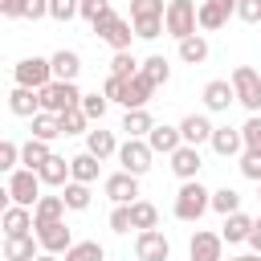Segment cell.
Wrapping results in <instances>:
<instances>
[{
  "label": "cell",
  "instance_id": "obj_1",
  "mask_svg": "<svg viewBox=\"0 0 261 261\" xmlns=\"http://www.w3.org/2000/svg\"><path fill=\"white\" fill-rule=\"evenodd\" d=\"M208 208H212V192H208L200 179H184V184H179V192H175V204H171L175 220L196 224V220H200Z\"/></svg>",
  "mask_w": 261,
  "mask_h": 261
},
{
  "label": "cell",
  "instance_id": "obj_2",
  "mask_svg": "<svg viewBox=\"0 0 261 261\" xmlns=\"http://www.w3.org/2000/svg\"><path fill=\"white\" fill-rule=\"evenodd\" d=\"M163 24L175 41L192 37L200 29V4L196 0H167V12H163Z\"/></svg>",
  "mask_w": 261,
  "mask_h": 261
},
{
  "label": "cell",
  "instance_id": "obj_3",
  "mask_svg": "<svg viewBox=\"0 0 261 261\" xmlns=\"http://www.w3.org/2000/svg\"><path fill=\"white\" fill-rule=\"evenodd\" d=\"M90 29H94V37H98V41H106V45H110L114 53H118V49H130L135 24H126V20H122V16L114 12V8H110V12H102V16H98V20L90 24Z\"/></svg>",
  "mask_w": 261,
  "mask_h": 261
},
{
  "label": "cell",
  "instance_id": "obj_4",
  "mask_svg": "<svg viewBox=\"0 0 261 261\" xmlns=\"http://www.w3.org/2000/svg\"><path fill=\"white\" fill-rule=\"evenodd\" d=\"M8 204H24V208H37V200H41V175L33 171V167H16V171H8Z\"/></svg>",
  "mask_w": 261,
  "mask_h": 261
},
{
  "label": "cell",
  "instance_id": "obj_5",
  "mask_svg": "<svg viewBox=\"0 0 261 261\" xmlns=\"http://www.w3.org/2000/svg\"><path fill=\"white\" fill-rule=\"evenodd\" d=\"M232 90H237V102H241L249 114H261V69L237 65V69H232Z\"/></svg>",
  "mask_w": 261,
  "mask_h": 261
},
{
  "label": "cell",
  "instance_id": "obj_6",
  "mask_svg": "<svg viewBox=\"0 0 261 261\" xmlns=\"http://www.w3.org/2000/svg\"><path fill=\"white\" fill-rule=\"evenodd\" d=\"M12 77L16 86H29V90H45L53 82V61L49 57H20L12 65Z\"/></svg>",
  "mask_w": 261,
  "mask_h": 261
},
{
  "label": "cell",
  "instance_id": "obj_7",
  "mask_svg": "<svg viewBox=\"0 0 261 261\" xmlns=\"http://www.w3.org/2000/svg\"><path fill=\"white\" fill-rule=\"evenodd\" d=\"M41 94V110H49V114H61V110H69V106H77L82 102V90H77V82H49L45 90H37Z\"/></svg>",
  "mask_w": 261,
  "mask_h": 261
},
{
  "label": "cell",
  "instance_id": "obj_8",
  "mask_svg": "<svg viewBox=\"0 0 261 261\" xmlns=\"http://www.w3.org/2000/svg\"><path fill=\"white\" fill-rule=\"evenodd\" d=\"M151 159H155V151H151L147 139H126V143L118 147V163H122V171H130V175H147V171H151Z\"/></svg>",
  "mask_w": 261,
  "mask_h": 261
},
{
  "label": "cell",
  "instance_id": "obj_9",
  "mask_svg": "<svg viewBox=\"0 0 261 261\" xmlns=\"http://www.w3.org/2000/svg\"><path fill=\"white\" fill-rule=\"evenodd\" d=\"M135 257L139 261H167L171 257V241L159 232V228H143L135 237Z\"/></svg>",
  "mask_w": 261,
  "mask_h": 261
},
{
  "label": "cell",
  "instance_id": "obj_10",
  "mask_svg": "<svg viewBox=\"0 0 261 261\" xmlns=\"http://www.w3.org/2000/svg\"><path fill=\"white\" fill-rule=\"evenodd\" d=\"M188 257L192 261H224V237L208 232V228H196V237L188 241Z\"/></svg>",
  "mask_w": 261,
  "mask_h": 261
},
{
  "label": "cell",
  "instance_id": "obj_11",
  "mask_svg": "<svg viewBox=\"0 0 261 261\" xmlns=\"http://www.w3.org/2000/svg\"><path fill=\"white\" fill-rule=\"evenodd\" d=\"M102 192H106V200H114V204H135V200H139V175L114 171V175H106Z\"/></svg>",
  "mask_w": 261,
  "mask_h": 261
},
{
  "label": "cell",
  "instance_id": "obj_12",
  "mask_svg": "<svg viewBox=\"0 0 261 261\" xmlns=\"http://www.w3.org/2000/svg\"><path fill=\"white\" fill-rule=\"evenodd\" d=\"M167 159H171V171H175V179H179V184H184V179H200V167H204L200 147L184 143V147H179V151H171Z\"/></svg>",
  "mask_w": 261,
  "mask_h": 261
},
{
  "label": "cell",
  "instance_id": "obj_13",
  "mask_svg": "<svg viewBox=\"0 0 261 261\" xmlns=\"http://www.w3.org/2000/svg\"><path fill=\"white\" fill-rule=\"evenodd\" d=\"M37 241H41V249H45V253L65 257V249L73 245V232H69V224H65V220H53V224H41V228H37Z\"/></svg>",
  "mask_w": 261,
  "mask_h": 261
},
{
  "label": "cell",
  "instance_id": "obj_14",
  "mask_svg": "<svg viewBox=\"0 0 261 261\" xmlns=\"http://www.w3.org/2000/svg\"><path fill=\"white\" fill-rule=\"evenodd\" d=\"M45 249L37 241V232H20V237H4V261H37Z\"/></svg>",
  "mask_w": 261,
  "mask_h": 261
},
{
  "label": "cell",
  "instance_id": "obj_15",
  "mask_svg": "<svg viewBox=\"0 0 261 261\" xmlns=\"http://www.w3.org/2000/svg\"><path fill=\"white\" fill-rule=\"evenodd\" d=\"M155 90H159V86H155V82H151V77H147V73L139 69L135 77H126V94H122V110H135V106H147V102L155 98Z\"/></svg>",
  "mask_w": 261,
  "mask_h": 261
},
{
  "label": "cell",
  "instance_id": "obj_16",
  "mask_svg": "<svg viewBox=\"0 0 261 261\" xmlns=\"http://www.w3.org/2000/svg\"><path fill=\"white\" fill-rule=\"evenodd\" d=\"M232 102H237V90H232V82H224V77H212V82L204 86V110L220 114V110H228Z\"/></svg>",
  "mask_w": 261,
  "mask_h": 261
},
{
  "label": "cell",
  "instance_id": "obj_17",
  "mask_svg": "<svg viewBox=\"0 0 261 261\" xmlns=\"http://www.w3.org/2000/svg\"><path fill=\"white\" fill-rule=\"evenodd\" d=\"M212 151L220 155V159H232V155H241L245 151V135H241V126H216L212 130Z\"/></svg>",
  "mask_w": 261,
  "mask_h": 261
},
{
  "label": "cell",
  "instance_id": "obj_18",
  "mask_svg": "<svg viewBox=\"0 0 261 261\" xmlns=\"http://www.w3.org/2000/svg\"><path fill=\"white\" fill-rule=\"evenodd\" d=\"M0 224H4V237H20V232H33L37 228L33 208H24V204H8L4 216H0Z\"/></svg>",
  "mask_w": 261,
  "mask_h": 261
},
{
  "label": "cell",
  "instance_id": "obj_19",
  "mask_svg": "<svg viewBox=\"0 0 261 261\" xmlns=\"http://www.w3.org/2000/svg\"><path fill=\"white\" fill-rule=\"evenodd\" d=\"M8 110H12L16 118H33V114H41V94L29 90V86H12V94H8Z\"/></svg>",
  "mask_w": 261,
  "mask_h": 261
},
{
  "label": "cell",
  "instance_id": "obj_20",
  "mask_svg": "<svg viewBox=\"0 0 261 261\" xmlns=\"http://www.w3.org/2000/svg\"><path fill=\"white\" fill-rule=\"evenodd\" d=\"M147 143H151V151H155V155H171V151H179V147H184V135H179V126L155 122V130L147 135Z\"/></svg>",
  "mask_w": 261,
  "mask_h": 261
},
{
  "label": "cell",
  "instance_id": "obj_21",
  "mask_svg": "<svg viewBox=\"0 0 261 261\" xmlns=\"http://www.w3.org/2000/svg\"><path fill=\"white\" fill-rule=\"evenodd\" d=\"M118 130H126V139H147V135L155 130V118H151L147 106H135V110L122 114V126H118Z\"/></svg>",
  "mask_w": 261,
  "mask_h": 261
},
{
  "label": "cell",
  "instance_id": "obj_22",
  "mask_svg": "<svg viewBox=\"0 0 261 261\" xmlns=\"http://www.w3.org/2000/svg\"><path fill=\"white\" fill-rule=\"evenodd\" d=\"M212 122H208V114H188L184 122H179V135H184V143H192V147H200V143H212Z\"/></svg>",
  "mask_w": 261,
  "mask_h": 261
},
{
  "label": "cell",
  "instance_id": "obj_23",
  "mask_svg": "<svg viewBox=\"0 0 261 261\" xmlns=\"http://www.w3.org/2000/svg\"><path fill=\"white\" fill-rule=\"evenodd\" d=\"M118 139H114V130H102V126H90L86 130V151L90 155H98V159H110V155H118Z\"/></svg>",
  "mask_w": 261,
  "mask_h": 261
},
{
  "label": "cell",
  "instance_id": "obj_24",
  "mask_svg": "<svg viewBox=\"0 0 261 261\" xmlns=\"http://www.w3.org/2000/svg\"><path fill=\"white\" fill-rule=\"evenodd\" d=\"M33 220H37V228L41 224H53V220H65V196H41L37 208H33Z\"/></svg>",
  "mask_w": 261,
  "mask_h": 261
},
{
  "label": "cell",
  "instance_id": "obj_25",
  "mask_svg": "<svg viewBox=\"0 0 261 261\" xmlns=\"http://www.w3.org/2000/svg\"><path fill=\"white\" fill-rule=\"evenodd\" d=\"M98 171H102V159H98V155H90V151H82V155H73V159H69V175H73L77 184H94V179H98Z\"/></svg>",
  "mask_w": 261,
  "mask_h": 261
},
{
  "label": "cell",
  "instance_id": "obj_26",
  "mask_svg": "<svg viewBox=\"0 0 261 261\" xmlns=\"http://www.w3.org/2000/svg\"><path fill=\"white\" fill-rule=\"evenodd\" d=\"M37 175H41L45 188H65V184L73 179V175H69V159H61V155H49V163H45Z\"/></svg>",
  "mask_w": 261,
  "mask_h": 261
},
{
  "label": "cell",
  "instance_id": "obj_27",
  "mask_svg": "<svg viewBox=\"0 0 261 261\" xmlns=\"http://www.w3.org/2000/svg\"><path fill=\"white\" fill-rule=\"evenodd\" d=\"M49 61H53V77H57V82H73L77 69H82V57H77L73 49H57Z\"/></svg>",
  "mask_w": 261,
  "mask_h": 261
},
{
  "label": "cell",
  "instance_id": "obj_28",
  "mask_svg": "<svg viewBox=\"0 0 261 261\" xmlns=\"http://www.w3.org/2000/svg\"><path fill=\"white\" fill-rule=\"evenodd\" d=\"M249 232H253V216H245V212H232V216H224V228H220V237H224L228 245H241V241H249Z\"/></svg>",
  "mask_w": 261,
  "mask_h": 261
},
{
  "label": "cell",
  "instance_id": "obj_29",
  "mask_svg": "<svg viewBox=\"0 0 261 261\" xmlns=\"http://www.w3.org/2000/svg\"><path fill=\"white\" fill-rule=\"evenodd\" d=\"M49 155H53V151H49L45 139H29V143H20V163L33 167V171H41V167L49 163Z\"/></svg>",
  "mask_w": 261,
  "mask_h": 261
},
{
  "label": "cell",
  "instance_id": "obj_30",
  "mask_svg": "<svg viewBox=\"0 0 261 261\" xmlns=\"http://www.w3.org/2000/svg\"><path fill=\"white\" fill-rule=\"evenodd\" d=\"M179 61H188V65H204V61H208V41H204L200 33L184 37V41H179Z\"/></svg>",
  "mask_w": 261,
  "mask_h": 261
},
{
  "label": "cell",
  "instance_id": "obj_31",
  "mask_svg": "<svg viewBox=\"0 0 261 261\" xmlns=\"http://www.w3.org/2000/svg\"><path fill=\"white\" fill-rule=\"evenodd\" d=\"M57 118H61V135H86L90 130V114L82 110V102L69 106V110H61Z\"/></svg>",
  "mask_w": 261,
  "mask_h": 261
},
{
  "label": "cell",
  "instance_id": "obj_32",
  "mask_svg": "<svg viewBox=\"0 0 261 261\" xmlns=\"http://www.w3.org/2000/svg\"><path fill=\"white\" fill-rule=\"evenodd\" d=\"M29 122H33V139H45V143H53V139L61 135V118H57V114H49V110L33 114Z\"/></svg>",
  "mask_w": 261,
  "mask_h": 261
},
{
  "label": "cell",
  "instance_id": "obj_33",
  "mask_svg": "<svg viewBox=\"0 0 261 261\" xmlns=\"http://www.w3.org/2000/svg\"><path fill=\"white\" fill-rule=\"evenodd\" d=\"M61 196H65V208H69V212H86L90 200H94V196H90V184H77V179H69V184L61 188Z\"/></svg>",
  "mask_w": 261,
  "mask_h": 261
},
{
  "label": "cell",
  "instance_id": "obj_34",
  "mask_svg": "<svg viewBox=\"0 0 261 261\" xmlns=\"http://www.w3.org/2000/svg\"><path fill=\"white\" fill-rule=\"evenodd\" d=\"M228 24V8H220L216 0H204L200 4V29L204 33H216V29H224Z\"/></svg>",
  "mask_w": 261,
  "mask_h": 261
},
{
  "label": "cell",
  "instance_id": "obj_35",
  "mask_svg": "<svg viewBox=\"0 0 261 261\" xmlns=\"http://www.w3.org/2000/svg\"><path fill=\"white\" fill-rule=\"evenodd\" d=\"M130 224H135L139 232H143V228H155V224H159V208H155L151 200H135V204H130Z\"/></svg>",
  "mask_w": 261,
  "mask_h": 261
},
{
  "label": "cell",
  "instance_id": "obj_36",
  "mask_svg": "<svg viewBox=\"0 0 261 261\" xmlns=\"http://www.w3.org/2000/svg\"><path fill=\"white\" fill-rule=\"evenodd\" d=\"M65 261H106V249L98 241H73L65 249Z\"/></svg>",
  "mask_w": 261,
  "mask_h": 261
},
{
  "label": "cell",
  "instance_id": "obj_37",
  "mask_svg": "<svg viewBox=\"0 0 261 261\" xmlns=\"http://www.w3.org/2000/svg\"><path fill=\"white\" fill-rule=\"evenodd\" d=\"M139 69H143V61H135L130 49H118V53L110 57V73H114V77H135Z\"/></svg>",
  "mask_w": 261,
  "mask_h": 261
},
{
  "label": "cell",
  "instance_id": "obj_38",
  "mask_svg": "<svg viewBox=\"0 0 261 261\" xmlns=\"http://www.w3.org/2000/svg\"><path fill=\"white\" fill-rule=\"evenodd\" d=\"M212 212H220V216L241 212V192H232V188H216V192H212Z\"/></svg>",
  "mask_w": 261,
  "mask_h": 261
},
{
  "label": "cell",
  "instance_id": "obj_39",
  "mask_svg": "<svg viewBox=\"0 0 261 261\" xmlns=\"http://www.w3.org/2000/svg\"><path fill=\"white\" fill-rule=\"evenodd\" d=\"M143 73H147L155 86H167V77H171V65H167V57H163V53H151V57L143 61Z\"/></svg>",
  "mask_w": 261,
  "mask_h": 261
},
{
  "label": "cell",
  "instance_id": "obj_40",
  "mask_svg": "<svg viewBox=\"0 0 261 261\" xmlns=\"http://www.w3.org/2000/svg\"><path fill=\"white\" fill-rule=\"evenodd\" d=\"M130 24H135V37H143V41H155L159 33H167L163 16H139V20H130Z\"/></svg>",
  "mask_w": 261,
  "mask_h": 261
},
{
  "label": "cell",
  "instance_id": "obj_41",
  "mask_svg": "<svg viewBox=\"0 0 261 261\" xmlns=\"http://www.w3.org/2000/svg\"><path fill=\"white\" fill-rule=\"evenodd\" d=\"M106 106H110V98H106V94H98V90H94V94H82V110L90 114V122H102Z\"/></svg>",
  "mask_w": 261,
  "mask_h": 261
},
{
  "label": "cell",
  "instance_id": "obj_42",
  "mask_svg": "<svg viewBox=\"0 0 261 261\" xmlns=\"http://www.w3.org/2000/svg\"><path fill=\"white\" fill-rule=\"evenodd\" d=\"M49 16L53 20H73V16H82V0H49Z\"/></svg>",
  "mask_w": 261,
  "mask_h": 261
},
{
  "label": "cell",
  "instance_id": "obj_43",
  "mask_svg": "<svg viewBox=\"0 0 261 261\" xmlns=\"http://www.w3.org/2000/svg\"><path fill=\"white\" fill-rule=\"evenodd\" d=\"M241 135H245V151H261V114H249Z\"/></svg>",
  "mask_w": 261,
  "mask_h": 261
},
{
  "label": "cell",
  "instance_id": "obj_44",
  "mask_svg": "<svg viewBox=\"0 0 261 261\" xmlns=\"http://www.w3.org/2000/svg\"><path fill=\"white\" fill-rule=\"evenodd\" d=\"M241 175L261 184V151H241Z\"/></svg>",
  "mask_w": 261,
  "mask_h": 261
},
{
  "label": "cell",
  "instance_id": "obj_45",
  "mask_svg": "<svg viewBox=\"0 0 261 261\" xmlns=\"http://www.w3.org/2000/svg\"><path fill=\"white\" fill-rule=\"evenodd\" d=\"M163 12H167L163 0H130V20H139V16H163Z\"/></svg>",
  "mask_w": 261,
  "mask_h": 261
},
{
  "label": "cell",
  "instance_id": "obj_46",
  "mask_svg": "<svg viewBox=\"0 0 261 261\" xmlns=\"http://www.w3.org/2000/svg\"><path fill=\"white\" fill-rule=\"evenodd\" d=\"M16 163H20V143L4 139L0 143V171H16Z\"/></svg>",
  "mask_w": 261,
  "mask_h": 261
},
{
  "label": "cell",
  "instance_id": "obj_47",
  "mask_svg": "<svg viewBox=\"0 0 261 261\" xmlns=\"http://www.w3.org/2000/svg\"><path fill=\"white\" fill-rule=\"evenodd\" d=\"M135 224H130V204H114V212H110V232H130Z\"/></svg>",
  "mask_w": 261,
  "mask_h": 261
},
{
  "label": "cell",
  "instance_id": "obj_48",
  "mask_svg": "<svg viewBox=\"0 0 261 261\" xmlns=\"http://www.w3.org/2000/svg\"><path fill=\"white\" fill-rule=\"evenodd\" d=\"M102 94H106L110 102H118V106H122V94H126V77H114V73H106V82H102Z\"/></svg>",
  "mask_w": 261,
  "mask_h": 261
},
{
  "label": "cell",
  "instance_id": "obj_49",
  "mask_svg": "<svg viewBox=\"0 0 261 261\" xmlns=\"http://www.w3.org/2000/svg\"><path fill=\"white\" fill-rule=\"evenodd\" d=\"M237 16H241L245 24H261V0H241V4H237Z\"/></svg>",
  "mask_w": 261,
  "mask_h": 261
},
{
  "label": "cell",
  "instance_id": "obj_50",
  "mask_svg": "<svg viewBox=\"0 0 261 261\" xmlns=\"http://www.w3.org/2000/svg\"><path fill=\"white\" fill-rule=\"evenodd\" d=\"M102 12H110V0H82V16H86L90 24H94Z\"/></svg>",
  "mask_w": 261,
  "mask_h": 261
},
{
  "label": "cell",
  "instance_id": "obj_51",
  "mask_svg": "<svg viewBox=\"0 0 261 261\" xmlns=\"http://www.w3.org/2000/svg\"><path fill=\"white\" fill-rule=\"evenodd\" d=\"M29 12V0H0V16H8V20H20Z\"/></svg>",
  "mask_w": 261,
  "mask_h": 261
},
{
  "label": "cell",
  "instance_id": "obj_52",
  "mask_svg": "<svg viewBox=\"0 0 261 261\" xmlns=\"http://www.w3.org/2000/svg\"><path fill=\"white\" fill-rule=\"evenodd\" d=\"M29 20H41V16H49V0H29V12H24Z\"/></svg>",
  "mask_w": 261,
  "mask_h": 261
},
{
  "label": "cell",
  "instance_id": "obj_53",
  "mask_svg": "<svg viewBox=\"0 0 261 261\" xmlns=\"http://www.w3.org/2000/svg\"><path fill=\"white\" fill-rule=\"evenodd\" d=\"M249 249H253V253H261V216L253 220V232H249Z\"/></svg>",
  "mask_w": 261,
  "mask_h": 261
},
{
  "label": "cell",
  "instance_id": "obj_54",
  "mask_svg": "<svg viewBox=\"0 0 261 261\" xmlns=\"http://www.w3.org/2000/svg\"><path fill=\"white\" fill-rule=\"evenodd\" d=\"M216 4H220V8H228V12H237V4H241V0H216Z\"/></svg>",
  "mask_w": 261,
  "mask_h": 261
},
{
  "label": "cell",
  "instance_id": "obj_55",
  "mask_svg": "<svg viewBox=\"0 0 261 261\" xmlns=\"http://www.w3.org/2000/svg\"><path fill=\"white\" fill-rule=\"evenodd\" d=\"M228 261H261V253H245V257H228Z\"/></svg>",
  "mask_w": 261,
  "mask_h": 261
},
{
  "label": "cell",
  "instance_id": "obj_56",
  "mask_svg": "<svg viewBox=\"0 0 261 261\" xmlns=\"http://www.w3.org/2000/svg\"><path fill=\"white\" fill-rule=\"evenodd\" d=\"M37 261H65V257H57V253H41Z\"/></svg>",
  "mask_w": 261,
  "mask_h": 261
},
{
  "label": "cell",
  "instance_id": "obj_57",
  "mask_svg": "<svg viewBox=\"0 0 261 261\" xmlns=\"http://www.w3.org/2000/svg\"><path fill=\"white\" fill-rule=\"evenodd\" d=\"M257 200H261V192H257Z\"/></svg>",
  "mask_w": 261,
  "mask_h": 261
}]
</instances>
